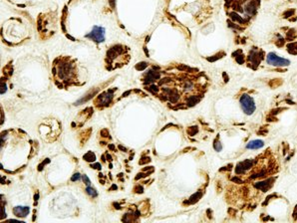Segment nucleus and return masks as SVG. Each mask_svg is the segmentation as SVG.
<instances>
[{
	"instance_id": "nucleus-17",
	"label": "nucleus",
	"mask_w": 297,
	"mask_h": 223,
	"mask_svg": "<svg viewBox=\"0 0 297 223\" xmlns=\"http://www.w3.org/2000/svg\"><path fill=\"white\" fill-rule=\"evenodd\" d=\"M150 173H152V172H148V173H143V172H141V173H138L137 174V176L135 177V179L136 180H138V179H140V178H142V177H146V176H148Z\"/></svg>"
},
{
	"instance_id": "nucleus-8",
	"label": "nucleus",
	"mask_w": 297,
	"mask_h": 223,
	"mask_svg": "<svg viewBox=\"0 0 297 223\" xmlns=\"http://www.w3.org/2000/svg\"><path fill=\"white\" fill-rule=\"evenodd\" d=\"M159 78H160V73L151 70L150 72H148V74H147L146 84H148V83H152V82H154L155 80H158Z\"/></svg>"
},
{
	"instance_id": "nucleus-7",
	"label": "nucleus",
	"mask_w": 297,
	"mask_h": 223,
	"mask_svg": "<svg viewBox=\"0 0 297 223\" xmlns=\"http://www.w3.org/2000/svg\"><path fill=\"white\" fill-rule=\"evenodd\" d=\"M264 145L263 140L261 139H255V140H251L248 143L246 144V147L249 148V150H258V148H261Z\"/></svg>"
},
{
	"instance_id": "nucleus-27",
	"label": "nucleus",
	"mask_w": 297,
	"mask_h": 223,
	"mask_svg": "<svg viewBox=\"0 0 297 223\" xmlns=\"http://www.w3.org/2000/svg\"><path fill=\"white\" fill-rule=\"evenodd\" d=\"M119 148H120V150H121V151H124V152H127V148H126V147H124V146H122V145H120V146H119Z\"/></svg>"
},
{
	"instance_id": "nucleus-22",
	"label": "nucleus",
	"mask_w": 297,
	"mask_h": 223,
	"mask_svg": "<svg viewBox=\"0 0 297 223\" xmlns=\"http://www.w3.org/2000/svg\"><path fill=\"white\" fill-rule=\"evenodd\" d=\"M48 162H50V159H49V158H46V160H45L43 163H41V164L39 165V167H38V170H41V169H43V166H44L45 164H47Z\"/></svg>"
},
{
	"instance_id": "nucleus-34",
	"label": "nucleus",
	"mask_w": 297,
	"mask_h": 223,
	"mask_svg": "<svg viewBox=\"0 0 297 223\" xmlns=\"http://www.w3.org/2000/svg\"><path fill=\"white\" fill-rule=\"evenodd\" d=\"M115 206H116V208H117V209H120V205H119L118 203H115Z\"/></svg>"
},
{
	"instance_id": "nucleus-21",
	"label": "nucleus",
	"mask_w": 297,
	"mask_h": 223,
	"mask_svg": "<svg viewBox=\"0 0 297 223\" xmlns=\"http://www.w3.org/2000/svg\"><path fill=\"white\" fill-rule=\"evenodd\" d=\"M82 179H83V181H84V183H86L87 185H90V179L88 178V176L87 175H82Z\"/></svg>"
},
{
	"instance_id": "nucleus-14",
	"label": "nucleus",
	"mask_w": 297,
	"mask_h": 223,
	"mask_svg": "<svg viewBox=\"0 0 297 223\" xmlns=\"http://www.w3.org/2000/svg\"><path fill=\"white\" fill-rule=\"evenodd\" d=\"M147 66H148V63H146V62H141V63H139L138 65H136V69H137L138 71H143V70H145V69L147 68Z\"/></svg>"
},
{
	"instance_id": "nucleus-2",
	"label": "nucleus",
	"mask_w": 297,
	"mask_h": 223,
	"mask_svg": "<svg viewBox=\"0 0 297 223\" xmlns=\"http://www.w3.org/2000/svg\"><path fill=\"white\" fill-rule=\"evenodd\" d=\"M86 38L95 41L96 43H102L105 40V29L103 27L94 26L92 32L85 36Z\"/></svg>"
},
{
	"instance_id": "nucleus-1",
	"label": "nucleus",
	"mask_w": 297,
	"mask_h": 223,
	"mask_svg": "<svg viewBox=\"0 0 297 223\" xmlns=\"http://www.w3.org/2000/svg\"><path fill=\"white\" fill-rule=\"evenodd\" d=\"M240 106L242 111L246 114V115H252L253 112L256 109L255 103L253 101V99L248 96V95H243L240 98Z\"/></svg>"
},
{
	"instance_id": "nucleus-25",
	"label": "nucleus",
	"mask_w": 297,
	"mask_h": 223,
	"mask_svg": "<svg viewBox=\"0 0 297 223\" xmlns=\"http://www.w3.org/2000/svg\"><path fill=\"white\" fill-rule=\"evenodd\" d=\"M101 135H102V137H108V131L107 130H103L102 132H101Z\"/></svg>"
},
{
	"instance_id": "nucleus-31",
	"label": "nucleus",
	"mask_w": 297,
	"mask_h": 223,
	"mask_svg": "<svg viewBox=\"0 0 297 223\" xmlns=\"http://www.w3.org/2000/svg\"><path fill=\"white\" fill-rule=\"evenodd\" d=\"M107 157H108V160H109V161H112V160H113V159H112V156H111L110 154H107Z\"/></svg>"
},
{
	"instance_id": "nucleus-15",
	"label": "nucleus",
	"mask_w": 297,
	"mask_h": 223,
	"mask_svg": "<svg viewBox=\"0 0 297 223\" xmlns=\"http://www.w3.org/2000/svg\"><path fill=\"white\" fill-rule=\"evenodd\" d=\"M213 147H214V150H215L216 152H220V151L222 150V145H221V143H220L219 140H215V141H214Z\"/></svg>"
},
{
	"instance_id": "nucleus-9",
	"label": "nucleus",
	"mask_w": 297,
	"mask_h": 223,
	"mask_svg": "<svg viewBox=\"0 0 297 223\" xmlns=\"http://www.w3.org/2000/svg\"><path fill=\"white\" fill-rule=\"evenodd\" d=\"M272 179H267V180H265V181H262V182H258V183H256L255 184V186L257 187V188H259L260 190H262V191H265V190H267V189H269L270 187H271V185H272Z\"/></svg>"
},
{
	"instance_id": "nucleus-28",
	"label": "nucleus",
	"mask_w": 297,
	"mask_h": 223,
	"mask_svg": "<svg viewBox=\"0 0 297 223\" xmlns=\"http://www.w3.org/2000/svg\"><path fill=\"white\" fill-rule=\"evenodd\" d=\"M110 4H111L112 7H114L115 6V0H110Z\"/></svg>"
},
{
	"instance_id": "nucleus-13",
	"label": "nucleus",
	"mask_w": 297,
	"mask_h": 223,
	"mask_svg": "<svg viewBox=\"0 0 297 223\" xmlns=\"http://www.w3.org/2000/svg\"><path fill=\"white\" fill-rule=\"evenodd\" d=\"M86 191H87V193H88L90 196H92V197H96V196L98 195V192H97L94 188H92V187H90V186H88V187L86 188Z\"/></svg>"
},
{
	"instance_id": "nucleus-26",
	"label": "nucleus",
	"mask_w": 297,
	"mask_h": 223,
	"mask_svg": "<svg viewBox=\"0 0 297 223\" xmlns=\"http://www.w3.org/2000/svg\"><path fill=\"white\" fill-rule=\"evenodd\" d=\"M143 191H144V188H143V186L139 185V186L137 187V192H139V193H143Z\"/></svg>"
},
{
	"instance_id": "nucleus-20",
	"label": "nucleus",
	"mask_w": 297,
	"mask_h": 223,
	"mask_svg": "<svg viewBox=\"0 0 297 223\" xmlns=\"http://www.w3.org/2000/svg\"><path fill=\"white\" fill-rule=\"evenodd\" d=\"M7 88H6V84L5 81H1V94H4L6 92Z\"/></svg>"
},
{
	"instance_id": "nucleus-19",
	"label": "nucleus",
	"mask_w": 297,
	"mask_h": 223,
	"mask_svg": "<svg viewBox=\"0 0 297 223\" xmlns=\"http://www.w3.org/2000/svg\"><path fill=\"white\" fill-rule=\"evenodd\" d=\"M148 90L150 91V92H152V93H154V94H157V93L159 92L158 87H156V86H154V85H152L150 88H148Z\"/></svg>"
},
{
	"instance_id": "nucleus-35",
	"label": "nucleus",
	"mask_w": 297,
	"mask_h": 223,
	"mask_svg": "<svg viewBox=\"0 0 297 223\" xmlns=\"http://www.w3.org/2000/svg\"><path fill=\"white\" fill-rule=\"evenodd\" d=\"M111 189H117V185H112Z\"/></svg>"
},
{
	"instance_id": "nucleus-30",
	"label": "nucleus",
	"mask_w": 297,
	"mask_h": 223,
	"mask_svg": "<svg viewBox=\"0 0 297 223\" xmlns=\"http://www.w3.org/2000/svg\"><path fill=\"white\" fill-rule=\"evenodd\" d=\"M34 198H35L34 200H35V201H37V200H38V198H39V194H38V193H36V194H35V197H34Z\"/></svg>"
},
{
	"instance_id": "nucleus-16",
	"label": "nucleus",
	"mask_w": 297,
	"mask_h": 223,
	"mask_svg": "<svg viewBox=\"0 0 297 223\" xmlns=\"http://www.w3.org/2000/svg\"><path fill=\"white\" fill-rule=\"evenodd\" d=\"M187 133H188L189 136H193V135H195V134L197 133V128H196V127H191V128L188 129Z\"/></svg>"
},
{
	"instance_id": "nucleus-23",
	"label": "nucleus",
	"mask_w": 297,
	"mask_h": 223,
	"mask_svg": "<svg viewBox=\"0 0 297 223\" xmlns=\"http://www.w3.org/2000/svg\"><path fill=\"white\" fill-rule=\"evenodd\" d=\"M143 159L144 160H140V164H144V163H148V162H150L151 161V158L150 157H143Z\"/></svg>"
},
{
	"instance_id": "nucleus-32",
	"label": "nucleus",
	"mask_w": 297,
	"mask_h": 223,
	"mask_svg": "<svg viewBox=\"0 0 297 223\" xmlns=\"http://www.w3.org/2000/svg\"><path fill=\"white\" fill-rule=\"evenodd\" d=\"M140 216V211H136L135 213V217H139Z\"/></svg>"
},
{
	"instance_id": "nucleus-29",
	"label": "nucleus",
	"mask_w": 297,
	"mask_h": 223,
	"mask_svg": "<svg viewBox=\"0 0 297 223\" xmlns=\"http://www.w3.org/2000/svg\"><path fill=\"white\" fill-rule=\"evenodd\" d=\"M109 148H110V150H112V151H114V150H115V145H114V144H110V145H109Z\"/></svg>"
},
{
	"instance_id": "nucleus-6",
	"label": "nucleus",
	"mask_w": 297,
	"mask_h": 223,
	"mask_svg": "<svg viewBox=\"0 0 297 223\" xmlns=\"http://www.w3.org/2000/svg\"><path fill=\"white\" fill-rule=\"evenodd\" d=\"M30 208L28 206H16L13 208V213L18 217H25L29 213Z\"/></svg>"
},
{
	"instance_id": "nucleus-11",
	"label": "nucleus",
	"mask_w": 297,
	"mask_h": 223,
	"mask_svg": "<svg viewBox=\"0 0 297 223\" xmlns=\"http://www.w3.org/2000/svg\"><path fill=\"white\" fill-rule=\"evenodd\" d=\"M86 161H90V162H93V161H95L96 160V156H95V154L92 153V152H89V153H87L85 155H84V157H83Z\"/></svg>"
},
{
	"instance_id": "nucleus-5",
	"label": "nucleus",
	"mask_w": 297,
	"mask_h": 223,
	"mask_svg": "<svg viewBox=\"0 0 297 223\" xmlns=\"http://www.w3.org/2000/svg\"><path fill=\"white\" fill-rule=\"evenodd\" d=\"M252 166V160L251 159H246L242 162H239L235 168V172L237 174H241V173H244L247 169H249Z\"/></svg>"
},
{
	"instance_id": "nucleus-4",
	"label": "nucleus",
	"mask_w": 297,
	"mask_h": 223,
	"mask_svg": "<svg viewBox=\"0 0 297 223\" xmlns=\"http://www.w3.org/2000/svg\"><path fill=\"white\" fill-rule=\"evenodd\" d=\"M114 91H116V90H109L108 92H105L102 95L99 96L98 99H97V101H96V103H98L97 105H99V106H107V105H109L111 103V101H112V98H113L112 94H113Z\"/></svg>"
},
{
	"instance_id": "nucleus-3",
	"label": "nucleus",
	"mask_w": 297,
	"mask_h": 223,
	"mask_svg": "<svg viewBox=\"0 0 297 223\" xmlns=\"http://www.w3.org/2000/svg\"><path fill=\"white\" fill-rule=\"evenodd\" d=\"M266 61H267V64L275 66V67H285V66H288L290 64L289 60L284 59V58H280L274 53H269L266 57Z\"/></svg>"
},
{
	"instance_id": "nucleus-18",
	"label": "nucleus",
	"mask_w": 297,
	"mask_h": 223,
	"mask_svg": "<svg viewBox=\"0 0 297 223\" xmlns=\"http://www.w3.org/2000/svg\"><path fill=\"white\" fill-rule=\"evenodd\" d=\"M80 178H81V174L77 172V173H75V174H74V175L71 177V180H72V181H77V180H79Z\"/></svg>"
},
{
	"instance_id": "nucleus-33",
	"label": "nucleus",
	"mask_w": 297,
	"mask_h": 223,
	"mask_svg": "<svg viewBox=\"0 0 297 223\" xmlns=\"http://www.w3.org/2000/svg\"><path fill=\"white\" fill-rule=\"evenodd\" d=\"M67 37H68V38H70V39H71L72 41H74V40H75V38H73V37H71L70 35H67Z\"/></svg>"
},
{
	"instance_id": "nucleus-36",
	"label": "nucleus",
	"mask_w": 297,
	"mask_h": 223,
	"mask_svg": "<svg viewBox=\"0 0 297 223\" xmlns=\"http://www.w3.org/2000/svg\"><path fill=\"white\" fill-rule=\"evenodd\" d=\"M129 94H130V92H126V93H125V94H124V95H123V96H124V97H126V96H127V95H129Z\"/></svg>"
},
{
	"instance_id": "nucleus-10",
	"label": "nucleus",
	"mask_w": 297,
	"mask_h": 223,
	"mask_svg": "<svg viewBox=\"0 0 297 223\" xmlns=\"http://www.w3.org/2000/svg\"><path fill=\"white\" fill-rule=\"evenodd\" d=\"M200 101V98L199 97H196V96H190V97H188L187 98V106H189V107H192V106H194L197 102Z\"/></svg>"
},
{
	"instance_id": "nucleus-24",
	"label": "nucleus",
	"mask_w": 297,
	"mask_h": 223,
	"mask_svg": "<svg viewBox=\"0 0 297 223\" xmlns=\"http://www.w3.org/2000/svg\"><path fill=\"white\" fill-rule=\"evenodd\" d=\"M91 167H93V168H95V169H99V170L102 168V167H101V164L99 163V162H97V163H95V164H92Z\"/></svg>"
},
{
	"instance_id": "nucleus-12",
	"label": "nucleus",
	"mask_w": 297,
	"mask_h": 223,
	"mask_svg": "<svg viewBox=\"0 0 297 223\" xmlns=\"http://www.w3.org/2000/svg\"><path fill=\"white\" fill-rule=\"evenodd\" d=\"M202 196V193L201 192H197V193H195L194 195H192L190 198H189V203H194V202H196L197 200H199V198Z\"/></svg>"
}]
</instances>
